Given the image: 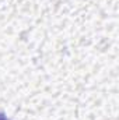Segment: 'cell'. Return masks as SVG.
Returning a JSON list of instances; mask_svg holds the SVG:
<instances>
[{"label":"cell","instance_id":"cell-1","mask_svg":"<svg viewBox=\"0 0 119 120\" xmlns=\"http://www.w3.org/2000/svg\"><path fill=\"white\" fill-rule=\"evenodd\" d=\"M0 120H10V119L6 116V113H4V112H1V110H0Z\"/></svg>","mask_w":119,"mask_h":120}]
</instances>
